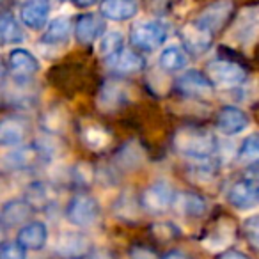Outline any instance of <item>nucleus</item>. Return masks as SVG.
Listing matches in <instances>:
<instances>
[{"label": "nucleus", "instance_id": "20", "mask_svg": "<svg viewBox=\"0 0 259 259\" xmlns=\"http://www.w3.org/2000/svg\"><path fill=\"white\" fill-rule=\"evenodd\" d=\"M30 211H32V206L27 201H22V199H11V201L4 202L2 206V213H0V224L4 229H9V227H15L18 224L25 222L29 219Z\"/></svg>", "mask_w": 259, "mask_h": 259}, {"label": "nucleus", "instance_id": "23", "mask_svg": "<svg viewBox=\"0 0 259 259\" xmlns=\"http://www.w3.org/2000/svg\"><path fill=\"white\" fill-rule=\"evenodd\" d=\"M71 30V22L68 18H64V16H57V18H54L47 25L43 36H41V43L50 45V47L62 45L69 39Z\"/></svg>", "mask_w": 259, "mask_h": 259}, {"label": "nucleus", "instance_id": "26", "mask_svg": "<svg viewBox=\"0 0 259 259\" xmlns=\"http://www.w3.org/2000/svg\"><path fill=\"white\" fill-rule=\"evenodd\" d=\"M0 39L2 45H18L23 41V30L11 13L4 11L0 18Z\"/></svg>", "mask_w": 259, "mask_h": 259}, {"label": "nucleus", "instance_id": "5", "mask_svg": "<svg viewBox=\"0 0 259 259\" xmlns=\"http://www.w3.org/2000/svg\"><path fill=\"white\" fill-rule=\"evenodd\" d=\"M206 71H208V76L213 82V85L217 87H236L243 83L245 76H247L245 69L238 62L227 61V59L211 61Z\"/></svg>", "mask_w": 259, "mask_h": 259}, {"label": "nucleus", "instance_id": "2", "mask_svg": "<svg viewBox=\"0 0 259 259\" xmlns=\"http://www.w3.org/2000/svg\"><path fill=\"white\" fill-rule=\"evenodd\" d=\"M167 34H169L167 23L163 22V20L153 18V20L139 22L137 25L132 29L130 39H132V43H134L139 50L151 52L165 43Z\"/></svg>", "mask_w": 259, "mask_h": 259}, {"label": "nucleus", "instance_id": "35", "mask_svg": "<svg viewBox=\"0 0 259 259\" xmlns=\"http://www.w3.org/2000/svg\"><path fill=\"white\" fill-rule=\"evenodd\" d=\"M73 2H75L78 8H89V6H93L94 2H96V0H73Z\"/></svg>", "mask_w": 259, "mask_h": 259}, {"label": "nucleus", "instance_id": "19", "mask_svg": "<svg viewBox=\"0 0 259 259\" xmlns=\"http://www.w3.org/2000/svg\"><path fill=\"white\" fill-rule=\"evenodd\" d=\"M103 29V20L100 16L93 15V13H85V15L78 16V20H76L75 37L80 45H91L100 37Z\"/></svg>", "mask_w": 259, "mask_h": 259}, {"label": "nucleus", "instance_id": "28", "mask_svg": "<svg viewBox=\"0 0 259 259\" xmlns=\"http://www.w3.org/2000/svg\"><path fill=\"white\" fill-rule=\"evenodd\" d=\"M122 45H124V36L119 30H110V32L103 34L98 41V54L103 59H108L121 52L124 48Z\"/></svg>", "mask_w": 259, "mask_h": 259}, {"label": "nucleus", "instance_id": "33", "mask_svg": "<svg viewBox=\"0 0 259 259\" xmlns=\"http://www.w3.org/2000/svg\"><path fill=\"white\" fill-rule=\"evenodd\" d=\"M219 259H250V257L240 250H226Z\"/></svg>", "mask_w": 259, "mask_h": 259}, {"label": "nucleus", "instance_id": "18", "mask_svg": "<svg viewBox=\"0 0 259 259\" xmlns=\"http://www.w3.org/2000/svg\"><path fill=\"white\" fill-rule=\"evenodd\" d=\"M16 241L27 248V250H41L48 241V229L47 224L34 220L29 222L18 231Z\"/></svg>", "mask_w": 259, "mask_h": 259}, {"label": "nucleus", "instance_id": "6", "mask_svg": "<svg viewBox=\"0 0 259 259\" xmlns=\"http://www.w3.org/2000/svg\"><path fill=\"white\" fill-rule=\"evenodd\" d=\"M227 201L236 209H250L259 201V178L245 176L234 181L227 192Z\"/></svg>", "mask_w": 259, "mask_h": 259}, {"label": "nucleus", "instance_id": "9", "mask_svg": "<svg viewBox=\"0 0 259 259\" xmlns=\"http://www.w3.org/2000/svg\"><path fill=\"white\" fill-rule=\"evenodd\" d=\"M176 195H174L172 188L165 181H156V183L149 185L144 192H142L141 204L148 209L149 213H163L174 206Z\"/></svg>", "mask_w": 259, "mask_h": 259}, {"label": "nucleus", "instance_id": "10", "mask_svg": "<svg viewBox=\"0 0 259 259\" xmlns=\"http://www.w3.org/2000/svg\"><path fill=\"white\" fill-rule=\"evenodd\" d=\"M213 37L215 34H211L208 29L197 23V20L188 22L187 25L181 29V39H183V47L188 54L192 55H202L211 48Z\"/></svg>", "mask_w": 259, "mask_h": 259}, {"label": "nucleus", "instance_id": "24", "mask_svg": "<svg viewBox=\"0 0 259 259\" xmlns=\"http://www.w3.org/2000/svg\"><path fill=\"white\" fill-rule=\"evenodd\" d=\"M128 101V94H126L124 87L117 82H107L100 91L98 96V105L103 110H115V108L122 107Z\"/></svg>", "mask_w": 259, "mask_h": 259}, {"label": "nucleus", "instance_id": "30", "mask_svg": "<svg viewBox=\"0 0 259 259\" xmlns=\"http://www.w3.org/2000/svg\"><path fill=\"white\" fill-rule=\"evenodd\" d=\"M83 141H85V144L89 146V148L101 149V148H105V146L108 144V135L105 134L103 128H98V126H94V128L83 130Z\"/></svg>", "mask_w": 259, "mask_h": 259}, {"label": "nucleus", "instance_id": "15", "mask_svg": "<svg viewBox=\"0 0 259 259\" xmlns=\"http://www.w3.org/2000/svg\"><path fill=\"white\" fill-rule=\"evenodd\" d=\"M250 121H248V115L245 114L241 108L233 107V105H227L222 110L219 112V117H217V126L222 132L224 135H238L241 132L248 128Z\"/></svg>", "mask_w": 259, "mask_h": 259}, {"label": "nucleus", "instance_id": "31", "mask_svg": "<svg viewBox=\"0 0 259 259\" xmlns=\"http://www.w3.org/2000/svg\"><path fill=\"white\" fill-rule=\"evenodd\" d=\"M243 234L252 247L259 248V215L248 217L243 222Z\"/></svg>", "mask_w": 259, "mask_h": 259}, {"label": "nucleus", "instance_id": "29", "mask_svg": "<svg viewBox=\"0 0 259 259\" xmlns=\"http://www.w3.org/2000/svg\"><path fill=\"white\" fill-rule=\"evenodd\" d=\"M238 160L243 163H259V134H252L241 142Z\"/></svg>", "mask_w": 259, "mask_h": 259}, {"label": "nucleus", "instance_id": "14", "mask_svg": "<svg viewBox=\"0 0 259 259\" xmlns=\"http://www.w3.org/2000/svg\"><path fill=\"white\" fill-rule=\"evenodd\" d=\"M50 15V0H25L20 8V20L25 27L39 30L47 25Z\"/></svg>", "mask_w": 259, "mask_h": 259}, {"label": "nucleus", "instance_id": "1", "mask_svg": "<svg viewBox=\"0 0 259 259\" xmlns=\"http://www.w3.org/2000/svg\"><path fill=\"white\" fill-rule=\"evenodd\" d=\"M174 148L178 153L187 158L194 160H208L215 153V137L209 134L208 130L195 128V126H187L181 128L174 135Z\"/></svg>", "mask_w": 259, "mask_h": 259}, {"label": "nucleus", "instance_id": "32", "mask_svg": "<svg viewBox=\"0 0 259 259\" xmlns=\"http://www.w3.org/2000/svg\"><path fill=\"white\" fill-rule=\"evenodd\" d=\"M0 259H27V248L18 241H8L0 248Z\"/></svg>", "mask_w": 259, "mask_h": 259}, {"label": "nucleus", "instance_id": "17", "mask_svg": "<svg viewBox=\"0 0 259 259\" xmlns=\"http://www.w3.org/2000/svg\"><path fill=\"white\" fill-rule=\"evenodd\" d=\"M139 13V0H101L100 15L112 22H126Z\"/></svg>", "mask_w": 259, "mask_h": 259}, {"label": "nucleus", "instance_id": "37", "mask_svg": "<svg viewBox=\"0 0 259 259\" xmlns=\"http://www.w3.org/2000/svg\"><path fill=\"white\" fill-rule=\"evenodd\" d=\"M62 2H64V0H62Z\"/></svg>", "mask_w": 259, "mask_h": 259}, {"label": "nucleus", "instance_id": "36", "mask_svg": "<svg viewBox=\"0 0 259 259\" xmlns=\"http://www.w3.org/2000/svg\"><path fill=\"white\" fill-rule=\"evenodd\" d=\"M89 259H114V257H110L108 254H96V255H93V257H89Z\"/></svg>", "mask_w": 259, "mask_h": 259}, {"label": "nucleus", "instance_id": "16", "mask_svg": "<svg viewBox=\"0 0 259 259\" xmlns=\"http://www.w3.org/2000/svg\"><path fill=\"white\" fill-rule=\"evenodd\" d=\"M107 66L114 73H121V75H135L141 73L146 68V59L135 50H126L122 48L115 55L107 59Z\"/></svg>", "mask_w": 259, "mask_h": 259}, {"label": "nucleus", "instance_id": "7", "mask_svg": "<svg viewBox=\"0 0 259 259\" xmlns=\"http://www.w3.org/2000/svg\"><path fill=\"white\" fill-rule=\"evenodd\" d=\"M176 89L183 96L194 98V100H204L213 94V82L204 73L197 71V69H190L176 80Z\"/></svg>", "mask_w": 259, "mask_h": 259}, {"label": "nucleus", "instance_id": "34", "mask_svg": "<svg viewBox=\"0 0 259 259\" xmlns=\"http://www.w3.org/2000/svg\"><path fill=\"white\" fill-rule=\"evenodd\" d=\"M162 259H187V257H185L181 252H169V254H165Z\"/></svg>", "mask_w": 259, "mask_h": 259}, {"label": "nucleus", "instance_id": "13", "mask_svg": "<svg viewBox=\"0 0 259 259\" xmlns=\"http://www.w3.org/2000/svg\"><path fill=\"white\" fill-rule=\"evenodd\" d=\"M43 156V149L37 148V146H18L11 153L4 156L2 160V167L4 170L9 172H15V170H25L29 167H32L34 163H37Z\"/></svg>", "mask_w": 259, "mask_h": 259}, {"label": "nucleus", "instance_id": "3", "mask_svg": "<svg viewBox=\"0 0 259 259\" xmlns=\"http://www.w3.org/2000/svg\"><path fill=\"white\" fill-rule=\"evenodd\" d=\"M66 219L76 227H89L100 219V204L89 194H76L66 206Z\"/></svg>", "mask_w": 259, "mask_h": 259}, {"label": "nucleus", "instance_id": "4", "mask_svg": "<svg viewBox=\"0 0 259 259\" xmlns=\"http://www.w3.org/2000/svg\"><path fill=\"white\" fill-rule=\"evenodd\" d=\"M6 68L15 82L25 83L39 71V61L32 52L25 48H13L6 61Z\"/></svg>", "mask_w": 259, "mask_h": 259}, {"label": "nucleus", "instance_id": "22", "mask_svg": "<svg viewBox=\"0 0 259 259\" xmlns=\"http://www.w3.org/2000/svg\"><path fill=\"white\" fill-rule=\"evenodd\" d=\"M174 208L181 213L183 217L188 219H199L206 213L208 206L206 201L197 194H192V192H181L176 195V201H174Z\"/></svg>", "mask_w": 259, "mask_h": 259}, {"label": "nucleus", "instance_id": "8", "mask_svg": "<svg viewBox=\"0 0 259 259\" xmlns=\"http://www.w3.org/2000/svg\"><path fill=\"white\" fill-rule=\"evenodd\" d=\"M55 254L62 259H85L91 254V240L78 231H68L55 241Z\"/></svg>", "mask_w": 259, "mask_h": 259}, {"label": "nucleus", "instance_id": "25", "mask_svg": "<svg viewBox=\"0 0 259 259\" xmlns=\"http://www.w3.org/2000/svg\"><path fill=\"white\" fill-rule=\"evenodd\" d=\"M158 64L163 71H169V73H174V71H183L188 64V57H187V52L183 50L181 47H167L162 50L158 57Z\"/></svg>", "mask_w": 259, "mask_h": 259}, {"label": "nucleus", "instance_id": "11", "mask_svg": "<svg viewBox=\"0 0 259 259\" xmlns=\"http://www.w3.org/2000/svg\"><path fill=\"white\" fill-rule=\"evenodd\" d=\"M238 45H250L259 36V8H247L240 13L231 32Z\"/></svg>", "mask_w": 259, "mask_h": 259}, {"label": "nucleus", "instance_id": "27", "mask_svg": "<svg viewBox=\"0 0 259 259\" xmlns=\"http://www.w3.org/2000/svg\"><path fill=\"white\" fill-rule=\"evenodd\" d=\"M25 201L32 206V209H45L52 204V192L48 185L43 181H34L27 185L25 190Z\"/></svg>", "mask_w": 259, "mask_h": 259}, {"label": "nucleus", "instance_id": "12", "mask_svg": "<svg viewBox=\"0 0 259 259\" xmlns=\"http://www.w3.org/2000/svg\"><path fill=\"white\" fill-rule=\"evenodd\" d=\"M231 13H233V2L231 0H215L208 8L202 9L195 20L211 34H217L226 25Z\"/></svg>", "mask_w": 259, "mask_h": 259}, {"label": "nucleus", "instance_id": "21", "mask_svg": "<svg viewBox=\"0 0 259 259\" xmlns=\"http://www.w3.org/2000/svg\"><path fill=\"white\" fill-rule=\"evenodd\" d=\"M25 141V124L18 117H6L0 124V144L6 148H18Z\"/></svg>", "mask_w": 259, "mask_h": 259}]
</instances>
